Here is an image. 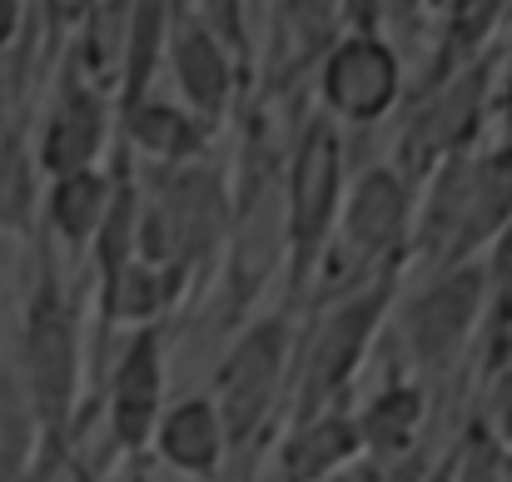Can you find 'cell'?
<instances>
[{"instance_id":"obj_1","label":"cell","mask_w":512,"mask_h":482,"mask_svg":"<svg viewBox=\"0 0 512 482\" xmlns=\"http://www.w3.org/2000/svg\"><path fill=\"white\" fill-rule=\"evenodd\" d=\"M284 209H279V229H284V309H299L304 294L314 289L324 254L334 244L343 214V194H348V145L334 120H324L319 110L299 120V135L284 155Z\"/></svg>"},{"instance_id":"obj_2","label":"cell","mask_w":512,"mask_h":482,"mask_svg":"<svg viewBox=\"0 0 512 482\" xmlns=\"http://www.w3.org/2000/svg\"><path fill=\"white\" fill-rule=\"evenodd\" d=\"M413 214H418V189L393 164L383 160L358 169L348 179L339 229H334V244L324 254V269L309 299L329 304L383 274H403L413 254Z\"/></svg>"},{"instance_id":"obj_3","label":"cell","mask_w":512,"mask_h":482,"mask_svg":"<svg viewBox=\"0 0 512 482\" xmlns=\"http://www.w3.org/2000/svg\"><path fill=\"white\" fill-rule=\"evenodd\" d=\"M398 294H403V274H383V279H373L353 294L319 304V319L299 338V353H294L289 423H309V418L348 403L353 378L363 373L368 353L388 333Z\"/></svg>"},{"instance_id":"obj_4","label":"cell","mask_w":512,"mask_h":482,"mask_svg":"<svg viewBox=\"0 0 512 482\" xmlns=\"http://www.w3.org/2000/svg\"><path fill=\"white\" fill-rule=\"evenodd\" d=\"M294 353H299V328L294 309L259 314L239 328V338L224 348L214 368L209 403L219 408L229 458H264L274 443V418L289 408V383H294Z\"/></svg>"},{"instance_id":"obj_5","label":"cell","mask_w":512,"mask_h":482,"mask_svg":"<svg viewBox=\"0 0 512 482\" xmlns=\"http://www.w3.org/2000/svg\"><path fill=\"white\" fill-rule=\"evenodd\" d=\"M85 343H80V319L75 304L60 289L55 264H40L30 309H25V398L35 413V433H40V458L35 468L60 473L75 443V403H80V368H85Z\"/></svg>"},{"instance_id":"obj_6","label":"cell","mask_w":512,"mask_h":482,"mask_svg":"<svg viewBox=\"0 0 512 482\" xmlns=\"http://www.w3.org/2000/svg\"><path fill=\"white\" fill-rule=\"evenodd\" d=\"M478 328H483V259L438 269L413 294H398L383 338L393 343L408 378L438 388L478 348Z\"/></svg>"},{"instance_id":"obj_7","label":"cell","mask_w":512,"mask_h":482,"mask_svg":"<svg viewBox=\"0 0 512 482\" xmlns=\"http://www.w3.org/2000/svg\"><path fill=\"white\" fill-rule=\"evenodd\" d=\"M234 229V199L214 164L160 169L140 204V264L165 269L189 289V269L214 254V244Z\"/></svg>"},{"instance_id":"obj_8","label":"cell","mask_w":512,"mask_h":482,"mask_svg":"<svg viewBox=\"0 0 512 482\" xmlns=\"http://www.w3.org/2000/svg\"><path fill=\"white\" fill-rule=\"evenodd\" d=\"M493 90H498V50L488 60L468 65L463 75L443 80L438 90L408 100V115H403V130H398V155L388 164L413 189H423L438 164L478 150L483 125L493 115Z\"/></svg>"},{"instance_id":"obj_9","label":"cell","mask_w":512,"mask_h":482,"mask_svg":"<svg viewBox=\"0 0 512 482\" xmlns=\"http://www.w3.org/2000/svg\"><path fill=\"white\" fill-rule=\"evenodd\" d=\"M319 115L339 130H373L408 100V65L388 30L348 25L314 70Z\"/></svg>"},{"instance_id":"obj_10","label":"cell","mask_w":512,"mask_h":482,"mask_svg":"<svg viewBox=\"0 0 512 482\" xmlns=\"http://www.w3.org/2000/svg\"><path fill=\"white\" fill-rule=\"evenodd\" d=\"M105 453L145 463L155 423L165 413V323L135 328L105 373Z\"/></svg>"},{"instance_id":"obj_11","label":"cell","mask_w":512,"mask_h":482,"mask_svg":"<svg viewBox=\"0 0 512 482\" xmlns=\"http://www.w3.org/2000/svg\"><path fill=\"white\" fill-rule=\"evenodd\" d=\"M165 65H170L174 85L184 95V110L219 130L224 115L239 100V70L244 55L229 50V40L204 20L199 5H170V35H165Z\"/></svg>"},{"instance_id":"obj_12","label":"cell","mask_w":512,"mask_h":482,"mask_svg":"<svg viewBox=\"0 0 512 482\" xmlns=\"http://www.w3.org/2000/svg\"><path fill=\"white\" fill-rule=\"evenodd\" d=\"M105 145H115V105L110 90L90 85V75H70L65 90L55 95L45 130H40V169L50 179L95 169L105 155Z\"/></svg>"},{"instance_id":"obj_13","label":"cell","mask_w":512,"mask_h":482,"mask_svg":"<svg viewBox=\"0 0 512 482\" xmlns=\"http://www.w3.org/2000/svg\"><path fill=\"white\" fill-rule=\"evenodd\" d=\"M358 423V448L368 463L403 468L413 458L428 453V423H433V388H423L418 378L398 373L393 383H383L363 408H353Z\"/></svg>"},{"instance_id":"obj_14","label":"cell","mask_w":512,"mask_h":482,"mask_svg":"<svg viewBox=\"0 0 512 482\" xmlns=\"http://www.w3.org/2000/svg\"><path fill=\"white\" fill-rule=\"evenodd\" d=\"M269 463H259V482H334L348 473L363 448H358V423L353 408H329L309 423H289L269 443Z\"/></svg>"},{"instance_id":"obj_15","label":"cell","mask_w":512,"mask_h":482,"mask_svg":"<svg viewBox=\"0 0 512 482\" xmlns=\"http://www.w3.org/2000/svg\"><path fill=\"white\" fill-rule=\"evenodd\" d=\"M150 453L160 468H170L184 482H219L229 468V438L219 423V408L209 403V393H189L165 403Z\"/></svg>"},{"instance_id":"obj_16","label":"cell","mask_w":512,"mask_h":482,"mask_svg":"<svg viewBox=\"0 0 512 482\" xmlns=\"http://www.w3.org/2000/svg\"><path fill=\"white\" fill-rule=\"evenodd\" d=\"M508 224H512V140H498V145H478L473 160H468L463 224H458V239H453V254H448L443 269L478 264Z\"/></svg>"},{"instance_id":"obj_17","label":"cell","mask_w":512,"mask_h":482,"mask_svg":"<svg viewBox=\"0 0 512 482\" xmlns=\"http://www.w3.org/2000/svg\"><path fill=\"white\" fill-rule=\"evenodd\" d=\"M209 140H214L209 125H199L184 105H165V100H155V95L115 120V145H120L130 160L145 155V160L160 164V169L199 164L204 150H209Z\"/></svg>"},{"instance_id":"obj_18","label":"cell","mask_w":512,"mask_h":482,"mask_svg":"<svg viewBox=\"0 0 512 482\" xmlns=\"http://www.w3.org/2000/svg\"><path fill=\"white\" fill-rule=\"evenodd\" d=\"M110 194H115V174H105L100 164L80 169V174H65V179H50V194H45L50 234L70 254H90L95 234H100V224L110 214Z\"/></svg>"},{"instance_id":"obj_19","label":"cell","mask_w":512,"mask_h":482,"mask_svg":"<svg viewBox=\"0 0 512 482\" xmlns=\"http://www.w3.org/2000/svg\"><path fill=\"white\" fill-rule=\"evenodd\" d=\"M508 353H512V224L483 254V328H478L473 368L483 378H493L498 368L512 363Z\"/></svg>"},{"instance_id":"obj_20","label":"cell","mask_w":512,"mask_h":482,"mask_svg":"<svg viewBox=\"0 0 512 482\" xmlns=\"http://www.w3.org/2000/svg\"><path fill=\"white\" fill-rule=\"evenodd\" d=\"M40 453L30 398L15 378H0V482H20L30 473V458Z\"/></svg>"},{"instance_id":"obj_21","label":"cell","mask_w":512,"mask_h":482,"mask_svg":"<svg viewBox=\"0 0 512 482\" xmlns=\"http://www.w3.org/2000/svg\"><path fill=\"white\" fill-rule=\"evenodd\" d=\"M473 423L488 433V443L512 463V363L508 368H498L493 378H483V393H478Z\"/></svg>"},{"instance_id":"obj_22","label":"cell","mask_w":512,"mask_h":482,"mask_svg":"<svg viewBox=\"0 0 512 482\" xmlns=\"http://www.w3.org/2000/svg\"><path fill=\"white\" fill-rule=\"evenodd\" d=\"M493 115L503 125V140H512V30L498 45V90H493Z\"/></svg>"},{"instance_id":"obj_23","label":"cell","mask_w":512,"mask_h":482,"mask_svg":"<svg viewBox=\"0 0 512 482\" xmlns=\"http://www.w3.org/2000/svg\"><path fill=\"white\" fill-rule=\"evenodd\" d=\"M20 30H25V5L0 0V50H5V45H15V40H20Z\"/></svg>"},{"instance_id":"obj_24","label":"cell","mask_w":512,"mask_h":482,"mask_svg":"<svg viewBox=\"0 0 512 482\" xmlns=\"http://www.w3.org/2000/svg\"><path fill=\"white\" fill-rule=\"evenodd\" d=\"M50 478H55L50 468H35V463H30V473H25V478H20V482H50Z\"/></svg>"}]
</instances>
